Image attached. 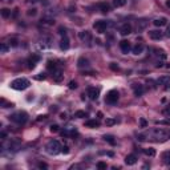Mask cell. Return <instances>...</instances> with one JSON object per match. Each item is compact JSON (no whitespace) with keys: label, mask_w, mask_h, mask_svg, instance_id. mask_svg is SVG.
<instances>
[{"label":"cell","mask_w":170,"mask_h":170,"mask_svg":"<svg viewBox=\"0 0 170 170\" xmlns=\"http://www.w3.org/2000/svg\"><path fill=\"white\" fill-rule=\"evenodd\" d=\"M31 83L27 79H16L11 83V88L15 90H25L27 88H29Z\"/></svg>","instance_id":"obj_1"},{"label":"cell","mask_w":170,"mask_h":170,"mask_svg":"<svg viewBox=\"0 0 170 170\" xmlns=\"http://www.w3.org/2000/svg\"><path fill=\"white\" fill-rule=\"evenodd\" d=\"M47 152L49 153V154H52V156H56V154H59L60 152H61V149H63V146L60 145V142L57 141V140H52V141H49L48 144H47Z\"/></svg>","instance_id":"obj_2"},{"label":"cell","mask_w":170,"mask_h":170,"mask_svg":"<svg viewBox=\"0 0 170 170\" xmlns=\"http://www.w3.org/2000/svg\"><path fill=\"white\" fill-rule=\"evenodd\" d=\"M9 120L11 121L16 122V124H19V125H23V124H25L28 120V114L25 113V112H16V113H14V114L9 116Z\"/></svg>","instance_id":"obj_3"},{"label":"cell","mask_w":170,"mask_h":170,"mask_svg":"<svg viewBox=\"0 0 170 170\" xmlns=\"http://www.w3.org/2000/svg\"><path fill=\"white\" fill-rule=\"evenodd\" d=\"M150 135H152L153 140H156V141H166L167 140V133L163 130V129H153L152 132H150Z\"/></svg>","instance_id":"obj_4"},{"label":"cell","mask_w":170,"mask_h":170,"mask_svg":"<svg viewBox=\"0 0 170 170\" xmlns=\"http://www.w3.org/2000/svg\"><path fill=\"white\" fill-rule=\"evenodd\" d=\"M118 98H120V93L116 89H112L108 92L106 97H105V102L109 105H114V104H117Z\"/></svg>","instance_id":"obj_5"},{"label":"cell","mask_w":170,"mask_h":170,"mask_svg":"<svg viewBox=\"0 0 170 170\" xmlns=\"http://www.w3.org/2000/svg\"><path fill=\"white\" fill-rule=\"evenodd\" d=\"M108 24H109V23L105 21V20H97L93 24V28L96 29V32H98V33H104V32L106 31Z\"/></svg>","instance_id":"obj_6"},{"label":"cell","mask_w":170,"mask_h":170,"mask_svg":"<svg viewBox=\"0 0 170 170\" xmlns=\"http://www.w3.org/2000/svg\"><path fill=\"white\" fill-rule=\"evenodd\" d=\"M87 93H88L90 100H97L98 94H100V89H98V88H94V87H89L87 89Z\"/></svg>","instance_id":"obj_7"},{"label":"cell","mask_w":170,"mask_h":170,"mask_svg":"<svg viewBox=\"0 0 170 170\" xmlns=\"http://www.w3.org/2000/svg\"><path fill=\"white\" fill-rule=\"evenodd\" d=\"M148 25H149V20L148 19H140V20H137V31L138 32L145 31L148 28Z\"/></svg>","instance_id":"obj_8"},{"label":"cell","mask_w":170,"mask_h":170,"mask_svg":"<svg viewBox=\"0 0 170 170\" xmlns=\"http://www.w3.org/2000/svg\"><path fill=\"white\" fill-rule=\"evenodd\" d=\"M120 48H121L122 53H125V55H128V53L132 51L130 43H129L128 40H122V41H120Z\"/></svg>","instance_id":"obj_9"},{"label":"cell","mask_w":170,"mask_h":170,"mask_svg":"<svg viewBox=\"0 0 170 170\" xmlns=\"http://www.w3.org/2000/svg\"><path fill=\"white\" fill-rule=\"evenodd\" d=\"M120 33L122 36H128L132 33V25L129 24V23H125V24H122V27L120 28Z\"/></svg>","instance_id":"obj_10"},{"label":"cell","mask_w":170,"mask_h":170,"mask_svg":"<svg viewBox=\"0 0 170 170\" xmlns=\"http://www.w3.org/2000/svg\"><path fill=\"white\" fill-rule=\"evenodd\" d=\"M162 32L160 29H153V31H149V37L153 39V40H161L162 39Z\"/></svg>","instance_id":"obj_11"},{"label":"cell","mask_w":170,"mask_h":170,"mask_svg":"<svg viewBox=\"0 0 170 170\" xmlns=\"http://www.w3.org/2000/svg\"><path fill=\"white\" fill-rule=\"evenodd\" d=\"M79 37H80L84 43H89L90 40H92V35H90L89 31H81L80 33H79Z\"/></svg>","instance_id":"obj_12"},{"label":"cell","mask_w":170,"mask_h":170,"mask_svg":"<svg viewBox=\"0 0 170 170\" xmlns=\"http://www.w3.org/2000/svg\"><path fill=\"white\" fill-rule=\"evenodd\" d=\"M135 162H137V157H135L134 154H129V156L125 157V163L128 165V166H132V165H134Z\"/></svg>","instance_id":"obj_13"},{"label":"cell","mask_w":170,"mask_h":170,"mask_svg":"<svg viewBox=\"0 0 170 170\" xmlns=\"http://www.w3.org/2000/svg\"><path fill=\"white\" fill-rule=\"evenodd\" d=\"M69 39L66 37V36H64L63 39H61V41H60V48L63 49V51H66V49H69Z\"/></svg>","instance_id":"obj_14"},{"label":"cell","mask_w":170,"mask_h":170,"mask_svg":"<svg viewBox=\"0 0 170 170\" xmlns=\"http://www.w3.org/2000/svg\"><path fill=\"white\" fill-rule=\"evenodd\" d=\"M153 24L156 25V27L161 28L163 27V25H166L167 24V20L165 18H160V19H156V20H153Z\"/></svg>","instance_id":"obj_15"},{"label":"cell","mask_w":170,"mask_h":170,"mask_svg":"<svg viewBox=\"0 0 170 170\" xmlns=\"http://www.w3.org/2000/svg\"><path fill=\"white\" fill-rule=\"evenodd\" d=\"M39 60H40V56H37V55H33L32 57H29V60H28V64H29V68H35V65H36V63H37Z\"/></svg>","instance_id":"obj_16"},{"label":"cell","mask_w":170,"mask_h":170,"mask_svg":"<svg viewBox=\"0 0 170 170\" xmlns=\"http://www.w3.org/2000/svg\"><path fill=\"white\" fill-rule=\"evenodd\" d=\"M85 126L87 128H98L100 126V121H97V120H88L87 122H85Z\"/></svg>","instance_id":"obj_17"},{"label":"cell","mask_w":170,"mask_h":170,"mask_svg":"<svg viewBox=\"0 0 170 170\" xmlns=\"http://www.w3.org/2000/svg\"><path fill=\"white\" fill-rule=\"evenodd\" d=\"M157 84L158 85H169L170 84V76H162L157 80Z\"/></svg>","instance_id":"obj_18"},{"label":"cell","mask_w":170,"mask_h":170,"mask_svg":"<svg viewBox=\"0 0 170 170\" xmlns=\"http://www.w3.org/2000/svg\"><path fill=\"white\" fill-rule=\"evenodd\" d=\"M97 7H98V9H100L101 12H104V14H106V12L110 11V5H109L108 3H98Z\"/></svg>","instance_id":"obj_19"},{"label":"cell","mask_w":170,"mask_h":170,"mask_svg":"<svg viewBox=\"0 0 170 170\" xmlns=\"http://www.w3.org/2000/svg\"><path fill=\"white\" fill-rule=\"evenodd\" d=\"M132 52L134 53V55H141V53L144 52V45L142 44H135L132 48Z\"/></svg>","instance_id":"obj_20"},{"label":"cell","mask_w":170,"mask_h":170,"mask_svg":"<svg viewBox=\"0 0 170 170\" xmlns=\"http://www.w3.org/2000/svg\"><path fill=\"white\" fill-rule=\"evenodd\" d=\"M77 65H79V68H88L89 66V61L85 57H80L79 61H77Z\"/></svg>","instance_id":"obj_21"},{"label":"cell","mask_w":170,"mask_h":170,"mask_svg":"<svg viewBox=\"0 0 170 170\" xmlns=\"http://www.w3.org/2000/svg\"><path fill=\"white\" fill-rule=\"evenodd\" d=\"M142 152H144V154L148 156V157H154L156 156V150L153 149V148H146V149H144Z\"/></svg>","instance_id":"obj_22"},{"label":"cell","mask_w":170,"mask_h":170,"mask_svg":"<svg viewBox=\"0 0 170 170\" xmlns=\"http://www.w3.org/2000/svg\"><path fill=\"white\" fill-rule=\"evenodd\" d=\"M153 52H156V56H158L161 59H166V53H165V51H162V49L153 48Z\"/></svg>","instance_id":"obj_23"},{"label":"cell","mask_w":170,"mask_h":170,"mask_svg":"<svg viewBox=\"0 0 170 170\" xmlns=\"http://www.w3.org/2000/svg\"><path fill=\"white\" fill-rule=\"evenodd\" d=\"M53 79H55L56 83H60V81L64 79L63 72H61V70H57V72H56V75H53Z\"/></svg>","instance_id":"obj_24"},{"label":"cell","mask_w":170,"mask_h":170,"mask_svg":"<svg viewBox=\"0 0 170 170\" xmlns=\"http://www.w3.org/2000/svg\"><path fill=\"white\" fill-rule=\"evenodd\" d=\"M104 140L106 141V142L110 144V145H116V140H114V137H113V135H110V134H105V135H104Z\"/></svg>","instance_id":"obj_25"},{"label":"cell","mask_w":170,"mask_h":170,"mask_svg":"<svg viewBox=\"0 0 170 170\" xmlns=\"http://www.w3.org/2000/svg\"><path fill=\"white\" fill-rule=\"evenodd\" d=\"M144 93V87L142 85H135L134 87V94L135 96H142Z\"/></svg>","instance_id":"obj_26"},{"label":"cell","mask_w":170,"mask_h":170,"mask_svg":"<svg viewBox=\"0 0 170 170\" xmlns=\"http://www.w3.org/2000/svg\"><path fill=\"white\" fill-rule=\"evenodd\" d=\"M125 4H126V0H113V5H114V7H117V8L124 7Z\"/></svg>","instance_id":"obj_27"},{"label":"cell","mask_w":170,"mask_h":170,"mask_svg":"<svg viewBox=\"0 0 170 170\" xmlns=\"http://www.w3.org/2000/svg\"><path fill=\"white\" fill-rule=\"evenodd\" d=\"M1 16H3L4 19H8L11 16V11L8 9V8H3V9H1Z\"/></svg>","instance_id":"obj_28"},{"label":"cell","mask_w":170,"mask_h":170,"mask_svg":"<svg viewBox=\"0 0 170 170\" xmlns=\"http://www.w3.org/2000/svg\"><path fill=\"white\" fill-rule=\"evenodd\" d=\"M87 112H84V110H77L76 113H75V117L77 118H84V117H87Z\"/></svg>","instance_id":"obj_29"},{"label":"cell","mask_w":170,"mask_h":170,"mask_svg":"<svg viewBox=\"0 0 170 170\" xmlns=\"http://www.w3.org/2000/svg\"><path fill=\"white\" fill-rule=\"evenodd\" d=\"M163 160H165V163H166V165H170V152L163 153Z\"/></svg>","instance_id":"obj_30"},{"label":"cell","mask_w":170,"mask_h":170,"mask_svg":"<svg viewBox=\"0 0 170 170\" xmlns=\"http://www.w3.org/2000/svg\"><path fill=\"white\" fill-rule=\"evenodd\" d=\"M41 23L43 24L52 25V24H55V20H53V19H41Z\"/></svg>","instance_id":"obj_31"},{"label":"cell","mask_w":170,"mask_h":170,"mask_svg":"<svg viewBox=\"0 0 170 170\" xmlns=\"http://www.w3.org/2000/svg\"><path fill=\"white\" fill-rule=\"evenodd\" d=\"M8 51H9V48H8L7 44H1V45H0V52H1V53H7Z\"/></svg>","instance_id":"obj_32"},{"label":"cell","mask_w":170,"mask_h":170,"mask_svg":"<svg viewBox=\"0 0 170 170\" xmlns=\"http://www.w3.org/2000/svg\"><path fill=\"white\" fill-rule=\"evenodd\" d=\"M105 124H106V126H112V125H114L116 124V120L114 118H106Z\"/></svg>","instance_id":"obj_33"},{"label":"cell","mask_w":170,"mask_h":170,"mask_svg":"<svg viewBox=\"0 0 170 170\" xmlns=\"http://www.w3.org/2000/svg\"><path fill=\"white\" fill-rule=\"evenodd\" d=\"M97 169H100V170H104V169H106V163H105V162H102V161H100V162H97Z\"/></svg>","instance_id":"obj_34"},{"label":"cell","mask_w":170,"mask_h":170,"mask_svg":"<svg viewBox=\"0 0 170 170\" xmlns=\"http://www.w3.org/2000/svg\"><path fill=\"white\" fill-rule=\"evenodd\" d=\"M47 66H48V69L49 70H55L56 69V64L55 63H53V61H48V65H47Z\"/></svg>","instance_id":"obj_35"},{"label":"cell","mask_w":170,"mask_h":170,"mask_svg":"<svg viewBox=\"0 0 170 170\" xmlns=\"http://www.w3.org/2000/svg\"><path fill=\"white\" fill-rule=\"evenodd\" d=\"M140 124H141V128H146L148 126V122H146L145 118H140Z\"/></svg>","instance_id":"obj_36"},{"label":"cell","mask_w":170,"mask_h":170,"mask_svg":"<svg viewBox=\"0 0 170 170\" xmlns=\"http://www.w3.org/2000/svg\"><path fill=\"white\" fill-rule=\"evenodd\" d=\"M68 87H69V89H76V88H77V83H76V81H70Z\"/></svg>","instance_id":"obj_37"},{"label":"cell","mask_w":170,"mask_h":170,"mask_svg":"<svg viewBox=\"0 0 170 170\" xmlns=\"http://www.w3.org/2000/svg\"><path fill=\"white\" fill-rule=\"evenodd\" d=\"M51 132H52V133H57V132H59V125H56V124H55V125L51 126Z\"/></svg>","instance_id":"obj_38"},{"label":"cell","mask_w":170,"mask_h":170,"mask_svg":"<svg viewBox=\"0 0 170 170\" xmlns=\"http://www.w3.org/2000/svg\"><path fill=\"white\" fill-rule=\"evenodd\" d=\"M157 125H170V121H156Z\"/></svg>","instance_id":"obj_39"},{"label":"cell","mask_w":170,"mask_h":170,"mask_svg":"<svg viewBox=\"0 0 170 170\" xmlns=\"http://www.w3.org/2000/svg\"><path fill=\"white\" fill-rule=\"evenodd\" d=\"M27 15H28V16H35V15H36V9H35V8H33V9H29L27 12Z\"/></svg>","instance_id":"obj_40"},{"label":"cell","mask_w":170,"mask_h":170,"mask_svg":"<svg viewBox=\"0 0 170 170\" xmlns=\"http://www.w3.org/2000/svg\"><path fill=\"white\" fill-rule=\"evenodd\" d=\"M163 114L167 116V117H170V106H167L166 109H163Z\"/></svg>","instance_id":"obj_41"},{"label":"cell","mask_w":170,"mask_h":170,"mask_svg":"<svg viewBox=\"0 0 170 170\" xmlns=\"http://www.w3.org/2000/svg\"><path fill=\"white\" fill-rule=\"evenodd\" d=\"M35 79H36V80H44V79H45V75H44V73H40L39 76L35 77Z\"/></svg>","instance_id":"obj_42"},{"label":"cell","mask_w":170,"mask_h":170,"mask_svg":"<svg viewBox=\"0 0 170 170\" xmlns=\"http://www.w3.org/2000/svg\"><path fill=\"white\" fill-rule=\"evenodd\" d=\"M1 104H3V108H5V105H4V104H5V101H4V98H1ZM12 108V106H14V104H12V102H11V104H7V108Z\"/></svg>","instance_id":"obj_43"},{"label":"cell","mask_w":170,"mask_h":170,"mask_svg":"<svg viewBox=\"0 0 170 170\" xmlns=\"http://www.w3.org/2000/svg\"><path fill=\"white\" fill-rule=\"evenodd\" d=\"M110 68H112L113 70H118V65H116L114 63H112V64H110Z\"/></svg>","instance_id":"obj_44"},{"label":"cell","mask_w":170,"mask_h":170,"mask_svg":"<svg viewBox=\"0 0 170 170\" xmlns=\"http://www.w3.org/2000/svg\"><path fill=\"white\" fill-rule=\"evenodd\" d=\"M39 167H41V169H47V167H48V166H47V163H43V162H40V163H39Z\"/></svg>","instance_id":"obj_45"},{"label":"cell","mask_w":170,"mask_h":170,"mask_svg":"<svg viewBox=\"0 0 170 170\" xmlns=\"http://www.w3.org/2000/svg\"><path fill=\"white\" fill-rule=\"evenodd\" d=\"M61 152H63V153H65V154H66V153H69V150H68V146H63V149H61Z\"/></svg>","instance_id":"obj_46"},{"label":"cell","mask_w":170,"mask_h":170,"mask_svg":"<svg viewBox=\"0 0 170 170\" xmlns=\"http://www.w3.org/2000/svg\"><path fill=\"white\" fill-rule=\"evenodd\" d=\"M11 45H12V47H16V45H18V41H16L15 39H12V40H11Z\"/></svg>","instance_id":"obj_47"},{"label":"cell","mask_w":170,"mask_h":170,"mask_svg":"<svg viewBox=\"0 0 170 170\" xmlns=\"http://www.w3.org/2000/svg\"><path fill=\"white\" fill-rule=\"evenodd\" d=\"M166 36L170 37V25H167V28H166Z\"/></svg>","instance_id":"obj_48"},{"label":"cell","mask_w":170,"mask_h":170,"mask_svg":"<svg viewBox=\"0 0 170 170\" xmlns=\"http://www.w3.org/2000/svg\"><path fill=\"white\" fill-rule=\"evenodd\" d=\"M0 137H1V140H4L5 137H7V134H5V132H3L1 134H0Z\"/></svg>","instance_id":"obj_49"},{"label":"cell","mask_w":170,"mask_h":170,"mask_svg":"<svg viewBox=\"0 0 170 170\" xmlns=\"http://www.w3.org/2000/svg\"><path fill=\"white\" fill-rule=\"evenodd\" d=\"M65 117H66V114H65V113H63V114H61V118H63V120H65Z\"/></svg>","instance_id":"obj_50"},{"label":"cell","mask_w":170,"mask_h":170,"mask_svg":"<svg viewBox=\"0 0 170 170\" xmlns=\"http://www.w3.org/2000/svg\"><path fill=\"white\" fill-rule=\"evenodd\" d=\"M166 5L170 8V0H167V1H166Z\"/></svg>","instance_id":"obj_51"},{"label":"cell","mask_w":170,"mask_h":170,"mask_svg":"<svg viewBox=\"0 0 170 170\" xmlns=\"http://www.w3.org/2000/svg\"><path fill=\"white\" fill-rule=\"evenodd\" d=\"M3 1H5V3H11V1H14V0H3Z\"/></svg>","instance_id":"obj_52"},{"label":"cell","mask_w":170,"mask_h":170,"mask_svg":"<svg viewBox=\"0 0 170 170\" xmlns=\"http://www.w3.org/2000/svg\"><path fill=\"white\" fill-rule=\"evenodd\" d=\"M167 138H170V130H169V133H167Z\"/></svg>","instance_id":"obj_53"}]
</instances>
